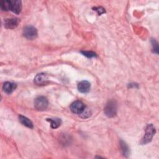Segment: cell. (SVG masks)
<instances>
[{
  "label": "cell",
  "mask_w": 159,
  "mask_h": 159,
  "mask_svg": "<svg viewBox=\"0 0 159 159\" xmlns=\"http://www.w3.org/2000/svg\"><path fill=\"white\" fill-rule=\"evenodd\" d=\"M22 9V2L19 0L9 1V11L15 14H19Z\"/></svg>",
  "instance_id": "6"
},
{
  "label": "cell",
  "mask_w": 159,
  "mask_h": 159,
  "mask_svg": "<svg viewBox=\"0 0 159 159\" xmlns=\"http://www.w3.org/2000/svg\"><path fill=\"white\" fill-rule=\"evenodd\" d=\"M91 88L90 83L88 81H81L78 84V89L82 93H86L89 91Z\"/></svg>",
  "instance_id": "9"
},
{
  "label": "cell",
  "mask_w": 159,
  "mask_h": 159,
  "mask_svg": "<svg viewBox=\"0 0 159 159\" xmlns=\"http://www.w3.org/2000/svg\"><path fill=\"white\" fill-rule=\"evenodd\" d=\"M86 109L84 104L80 101H76L73 102L70 106L71 111L76 114L80 115Z\"/></svg>",
  "instance_id": "4"
},
{
  "label": "cell",
  "mask_w": 159,
  "mask_h": 159,
  "mask_svg": "<svg viewBox=\"0 0 159 159\" xmlns=\"http://www.w3.org/2000/svg\"><path fill=\"white\" fill-rule=\"evenodd\" d=\"M48 105V100L44 96H38L34 100V106L37 110L43 111L47 109Z\"/></svg>",
  "instance_id": "3"
},
{
  "label": "cell",
  "mask_w": 159,
  "mask_h": 159,
  "mask_svg": "<svg viewBox=\"0 0 159 159\" xmlns=\"http://www.w3.org/2000/svg\"><path fill=\"white\" fill-rule=\"evenodd\" d=\"M117 102L114 100H111L108 101L104 107V113L108 117H113L117 113Z\"/></svg>",
  "instance_id": "2"
},
{
  "label": "cell",
  "mask_w": 159,
  "mask_h": 159,
  "mask_svg": "<svg viewBox=\"0 0 159 159\" xmlns=\"http://www.w3.org/2000/svg\"><path fill=\"white\" fill-rule=\"evenodd\" d=\"M0 6L3 11H9V1H1L0 2Z\"/></svg>",
  "instance_id": "14"
},
{
  "label": "cell",
  "mask_w": 159,
  "mask_h": 159,
  "mask_svg": "<svg viewBox=\"0 0 159 159\" xmlns=\"http://www.w3.org/2000/svg\"><path fill=\"white\" fill-rule=\"evenodd\" d=\"M155 128L154 127L153 124H148L145 129V133L141 140L140 143L142 145H145L150 142L151 140H152L153 135L155 134Z\"/></svg>",
  "instance_id": "1"
},
{
  "label": "cell",
  "mask_w": 159,
  "mask_h": 159,
  "mask_svg": "<svg viewBox=\"0 0 159 159\" xmlns=\"http://www.w3.org/2000/svg\"><path fill=\"white\" fill-rule=\"evenodd\" d=\"M23 35L25 38L30 40H32L37 37V30L32 25H28L24 29Z\"/></svg>",
  "instance_id": "5"
},
{
  "label": "cell",
  "mask_w": 159,
  "mask_h": 159,
  "mask_svg": "<svg viewBox=\"0 0 159 159\" xmlns=\"http://www.w3.org/2000/svg\"><path fill=\"white\" fill-rule=\"evenodd\" d=\"M83 55L88 57V58H92L96 57V54L93 52H89V51H82L81 52Z\"/></svg>",
  "instance_id": "15"
},
{
  "label": "cell",
  "mask_w": 159,
  "mask_h": 159,
  "mask_svg": "<svg viewBox=\"0 0 159 159\" xmlns=\"http://www.w3.org/2000/svg\"><path fill=\"white\" fill-rule=\"evenodd\" d=\"M94 9L98 12L99 15H101L102 14H103L104 12H105V9L102 7H94Z\"/></svg>",
  "instance_id": "18"
},
{
  "label": "cell",
  "mask_w": 159,
  "mask_h": 159,
  "mask_svg": "<svg viewBox=\"0 0 159 159\" xmlns=\"http://www.w3.org/2000/svg\"><path fill=\"white\" fill-rule=\"evenodd\" d=\"M90 115H91V112H90L89 110H88L86 107L84 109V111L80 114L81 117L83 118H87V117H89Z\"/></svg>",
  "instance_id": "17"
},
{
  "label": "cell",
  "mask_w": 159,
  "mask_h": 159,
  "mask_svg": "<svg viewBox=\"0 0 159 159\" xmlns=\"http://www.w3.org/2000/svg\"><path fill=\"white\" fill-rule=\"evenodd\" d=\"M19 19L17 18H11V19H6L4 21V27L6 29H15L17 27L19 23Z\"/></svg>",
  "instance_id": "8"
},
{
  "label": "cell",
  "mask_w": 159,
  "mask_h": 159,
  "mask_svg": "<svg viewBox=\"0 0 159 159\" xmlns=\"http://www.w3.org/2000/svg\"><path fill=\"white\" fill-rule=\"evenodd\" d=\"M19 119L20 122L22 125H25V127H29V128H30V129L33 128V123H32V121H31L29 119H28L27 117H25V116H22V115H20V116H19Z\"/></svg>",
  "instance_id": "11"
},
{
  "label": "cell",
  "mask_w": 159,
  "mask_h": 159,
  "mask_svg": "<svg viewBox=\"0 0 159 159\" xmlns=\"http://www.w3.org/2000/svg\"><path fill=\"white\" fill-rule=\"evenodd\" d=\"M120 147H121V150H122V152L123 153V155L125 157H127L129 155V148L127 146V145L124 142V141H120Z\"/></svg>",
  "instance_id": "13"
},
{
  "label": "cell",
  "mask_w": 159,
  "mask_h": 159,
  "mask_svg": "<svg viewBox=\"0 0 159 159\" xmlns=\"http://www.w3.org/2000/svg\"><path fill=\"white\" fill-rule=\"evenodd\" d=\"M48 121L50 122V126L52 129L58 128L61 124V120L58 118H53V119H47Z\"/></svg>",
  "instance_id": "12"
},
{
  "label": "cell",
  "mask_w": 159,
  "mask_h": 159,
  "mask_svg": "<svg viewBox=\"0 0 159 159\" xmlns=\"http://www.w3.org/2000/svg\"><path fill=\"white\" fill-rule=\"evenodd\" d=\"M16 87L17 85L15 83L7 81L3 84L2 89L6 94H11L16 89Z\"/></svg>",
  "instance_id": "10"
},
{
  "label": "cell",
  "mask_w": 159,
  "mask_h": 159,
  "mask_svg": "<svg viewBox=\"0 0 159 159\" xmlns=\"http://www.w3.org/2000/svg\"><path fill=\"white\" fill-rule=\"evenodd\" d=\"M152 47H153V52L156 53H158V45L157 42L155 39H152Z\"/></svg>",
  "instance_id": "16"
},
{
  "label": "cell",
  "mask_w": 159,
  "mask_h": 159,
  "mask_svg": "<svg viewBox=\"0 0 159 159\" xmlns=\"http://www.w3.org/2000/svg\"><path fill=\"white\" fill-rule=\"evenodd\" d=\"M34 83L39 86L45 85L48 83V77L47 75L43 73L37 74L34 78Z\"/></svg>",
  "instance_id": "7"
}]
</instances>
